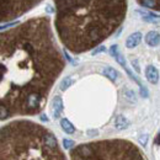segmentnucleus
<instances>
[{
	"label": "nucleus",
	"mask_w": 160,
	"mask_h": 160,
	"mask_svg": "<svg viewBox=\"0 0 160 160\" xmlns=\"http://www.w3.org/2000/svg\"><path fill=\"white\" fill-rule=\"evenodd\" d=\"M110 53H111V56H112L115 59L117 60V63H118V64H121L123 68H127L126 59H124V57L121 54V52L118 51V46H117V44L111 46V48H110Z\"/></svg>",
	"instance_id": "obj_7"
},
{
	"label": "nucleus",
	"mask_w": 160,
	"mask_h": 160,
	"mask_svg": "<svg viewBox=\"0 0 160 160\" xmlns=\"http://www.w3.org/2000/svg\"><path fill=\"white\" fill-rule=\"evenodd\" d=\"M145 77H147V79L150 84H158V81H159V72H158V69L155 67L148 65L147 69H145Z\"/></svg>",
	"instance_id": "obj_6"
},
{
	"label": "nucleus",
	"mask_w": 160,
	"mask_h": 160,
	"mask_svg": "<svg viewBox=\"0 0 160 160\" xmlns=\"http://www.w3.org/2000/svg\"><path fill=\"white\" fill-rule=\"evenodd\" d=\"M51 111H52V115L53 117L57 120L59 118L62 112H63V100L60 96H56L53 100H52V105H51Z\"/></svg>",
	"instance_id": "obj_5"
},
{
	"label": "nucleus",
	"mask_w": 160,
	"mask_h": 160,
	"mask_svg": "<svg viewBox=\"0 0 160 160\" xmlns=\"http://www.w3.org/2000/svg\"><path fill=\"white\" fill-rule=\"evenodd\" d=\"M43 0H0V22H11ZM60 42L74 54L88 52L112 35L124 20L127 0H53Z\"/></svg>",
	"instance_id": "obj_2"
},
{
	"label": "nucleus",
	"mask_w": 160,
	"mask_h": 160,
	"mask_svg": "<svg viewBox=\"0 0 160 160\" xmlns=\"http://www.w3.org/2000/svg\"><path fill=\"white\" fill-rule=\"evenodd\" d=\"M142 41V33L140 32H134L133 35H131L127 41H126V47L127 48H134L137 47Z\"/></svg>",
	"instance_id": "obj_9"
},
{
	"label": "nucleus",
	"mask_w": 160,
	"mask_h": 160,
	"mask_svg": "<svg viewBox=\"0 0 160 160\" xmlns=\"http://www.w3.org/2000/svg\"><path fill=\"white\" fill-rule=\"evenodd\" d=\"M105 51H106L105 46H101V44H99V46H96V47H95V49H94L92 54H99V53H101V52H105Z\"/></svg>",
	"instance_id": "obj_17"
},
{
	"label": "nucleus",
	"mask_w": 160,
	"mask_h": 160,
	"mask_svg": "<svg viewBox=\"0 0 160 160\" xmlns=\"http://www.w3.org/2000/svg\"><path fill=\"white\" fill-rule=\"evenodd\" d=\"M70 160H145L140 149L126 139H106L74 145Z\"/></svg>",
	"instance_id": "obj_4"
},
{
	"label": "nucleus",
	"mask_w": 160,
	"mask_h": 160,
	"mask_svg": "<svg viewBox=\"0 0 160 160\" xmlns=\"http://www.w3.org/2000/svg\"><path fill=\"white\" fill-rule=\"evenodd\" d=\"M145 42L150 46V47H158L160 42V36L158 31H150L147 36H145Z\"/></svg>",
	"instance_id": "obj_8"
},
{
	"label": "nucleus",
	"mask_w": 160,
	"mask_h": 160,
	"mask_svg": "<svg viewBox=\"0 0 160 160\" xmlns=\"http://www.w3.org/2000/svg\"><path fill=\"white\" fill-rule=\"evenodd\" d=\"M0 160H67L54 134L32 121H12L0 128Z\"/></svg>",
	"instance_id": "obj_3"
},
{
	"label": "nucleus",
	"mask_w": 160,
	"mask_h": 160,
	"mask_svg": "<svg viewBox=\"0 0 160 160\" xmlns=\"http://www.w3.org/2000/svg\"><path fill=\"white\" fill-rule=\"evenodd\" d=\"M63 145H64V148H65V149H70L72 147H74V145H75V143L70 139H64L63 140Z\"/></svg>",
	"instance_id": "obj_16"
},
{
	"label": "nucleus",
	"mask_w": 160,
	"mask_h": 160,
	"mask_svg": "<svg viewBox=\"0 0 160 160\" xmlns=\"http://www.w3.org/2000/svg\"><path fill=\"white\" fill-rule=\"evenodd\" d=\"M142 6L144 8H148V9H152V10H155V11H159L160 9V0H137Z\"/></svg>",
	"instance_id": "obj_10"
},
{
	"label": "nucleus",
	"mask_w": 160,
	"mask_h": 160,
	"mask_svg": "<svg viewBox=\"0 0 160 160\" xmlns=\"http://www.w3.org/2000/svg\"><path fill=\"white\" fill-rule=\"evenodd\" d=\"M89 134H90V136H91V134H95V136H96V134H98V131H90Z\"/></svg>",
	"instance_id": "obj_21"
},
{
	"label": "nucleus",
	"mask_w": 160,
	"mask_h": 160,
	"mask_svg": "<svg viewBox=\"0 0 160 160\" xmlns=\"http://www.w3.org/2000/svg\"><path fill=\"white\" fill-rule=\"evenodd\" d=\"M128 126H129V122H128V120H127L124 116H118V117L116 118V121H115V127H116L118 131L126 129Z\"/></svg>",
	"instance_id": "obj_13"
},
{
	"label": "nucleus",
	"mask_w": 160,
	"mask_h": 160,
	"mask_svg": "<svg viewBox=\"0 0 160 160\" xmlns=\"http://www.w3.org/2000/svg\"><path fill=\"white\" fill-rule=\"evenodd\" d=\"M132 64H133V67H134V68H136V70H137V73H139L140 72V69H139V67H138V62H137V60H132Z\"/></svg>",
	"instance_id": "obj_19"
},
{
	"label": "nucleus",
	"mask_w": 160,
	"mask_h": 160,
	"mask_svg": "<svg viewBox=\"0 0 160 160\" xmlns=\"http://www.w3.org/2000/svg\"><path fill=\"white\" fill-rule=\"evenodd\" d=\"M60 127H62V129H63L65 133H68V134H73V133L75 132V127L73 126V123H72L70 121L67 120V118H63V120L60 121Z\"/></svg>",
	"instance_id": "obj_12"
},
{
	"label": "nucleus",
	"mask_w": 160,
	"mask_h": 160,
	"mask_svg": "<svg viewBox=\"0 0 160 160\" xmlns=\"http://www.w3.org/2000/svg\"><path fill=\"white\" fill-rule=\"evenodd\" d=\"M102 73H103L108 79L111 80V81H116V80H117V77H118L117 70L113 69V68H111V67H106V68H103Z\"/></svg>",
	"instance_id": "obj_14"
},
{
	"label": "nucleus",
	"mask_w": 160,
	"mask_h": 160,
	"mask_svg": "<svg viewBox=\"0 0 160 160\" xmlns=\"http://www.w3.org/2000/svg\"><path fill=\"white\" fill-rule=\"evenodd\" d=\"M41 120H42V121H46V122H47V121H48V117H47L46 115H42V116H41Z\"/></svg>",
	"instance_id": "obj_20"
},
{
	"label": "nucleus",
	"mask_w": 160,
	"mask_h": 160,
	"mask_svg": "<svg viewBox=\"0 0 160 160\" xmlns=\"http://www.w3.org/2000/svg\"><path fill=\"white\" fill-rule=\"evenodd\" d=\"M147 142H148V136H147V134L140 136V137H139V143L143 145V147H145V145H147Z\"/></svg>",
	"instance_id": "obj_18"
},
{
	"label": "nucleus",
	"mask_w": 160,
	"mask_h": 160,
	"mask_svg": "<svg viewBox=\"0 0 160 160\" xmlns=\"http://www.w3.org/2000/svg\"><path fill=\"white\" fill-rule=\"evenodd\" d=\"M137 12L142 15L143 20L148 21V22H155V23H159V15H154L152 12H147V11H140V10H137Z\"/></svg>",
	"instance_id": "obj_11"
},
{
	"label": "nucleus",
	"mask_w": 160,
	"mask_h": 160,
	"mask_svg": "<svg viewBox=\"0 0 160 160\" xmlns=\"http://www.w3.org/2000/svg\"><path fill=\"white\" fill-rule=\"evenodd\" d=\"M64 67L48 18L0 32V121L40 113Z\"/></svg>",
	"instance_id": "obj_1"
},
{
	"label": "nucleus",
	"mask_w": 160,
	"mask_h": 160,
	"mask_svg": "<svg viewBox=\"0 0 160 160\" xmlns=\"http://www.w3.org/2000/svg\"><path fill=\"white\" fill-rule=\"evenodd\" d=\"M74 82V80L72 79V78H65V79H63L62 80V82H60V90L62 91H65L68 88H70L72 86V84Z\"/></svg>",
	"instance_id": "obj_15"
}]
</instances>
